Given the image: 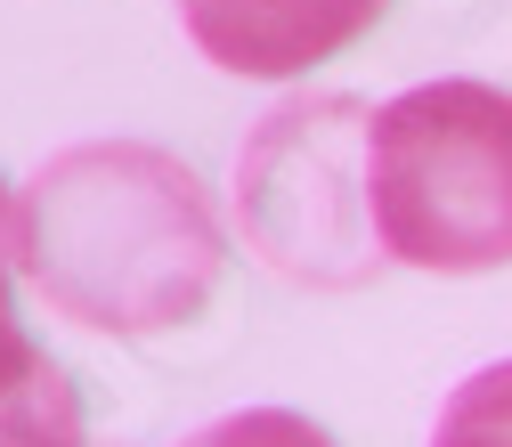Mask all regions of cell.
Segmentation results:
<instances>
[{
    "label": "cell",
    "instance_id": "cell-1",
    "mask_svg": "<svg viewBox=\"0 0 512 447\" xmlns=\"http://www.w3.org/2000/svg\"><path fill=\"white\" fill-rule=\"evenodd\" d=\"M17 277L82 334L155 342L212 309L228 220L187 155L155 139H74L17 187Z\"/></svg>",
    "mask_w": 512,
    "mask_h": 447
},
{
    "label": "cell",
    "instance_id": "cell-2",
    "mask_svg": "<svg viewBox=\"0 0 512 447\" xmlns=\"http://www.w3.org/2000/svg\"><path fill=\"white\" fill-rule=\"evenodd\" d=\"M366 179L391 269L423 277L512 269V90L439 74L382 98Z\"/></svg>",
    "mask_w": 512,
    "mask_h": 447
},
{
    "label": "cell",
    "instance_id": "cell-3",
    "mask_svg": "<svg viewBox=\"0 0 512 447\" xmlns=\"http://www.w3.org/2000/svg\"><path fill=\"white\" fill-rule=\"evenodd\" d=\"M374 106L350 90H293L244 131L228 171V220L269 277L301 293H358L391 269L366 179Z\"/></svg>",
    "mask_w": 512,
    "mask_h": 447
},
{
    "label": "cell",
    "instance_id": "cell-4",
    "mask_svg": "<svg viewBox=\"0 0 512 447\" xmlns=\"http://www.w3.org/2000/svg\"><path fill=\"white\" fill-rule=\"evenodd\" d=\"M391 0H179V25L204 66L236 82H301L309 66H334L358 33L382 25Z\"/></svg>",
    "mask_w": 512,
    "mask_h": 447
},
{
    "label": "cell",
    "instance_id": "cell-5",
    "mask_svg": "<svg viewBox=\"0 0 512 447\" xmlns=\"http://www.w3.org/2000/svg\"><path fill=\"white\" fill-rule=\"evenodd\" d=\"M17 269H0V447H90V415L74 374L57 366L25 309H17Z\"/></svg>",
    "mask_w": 512,
    "mask_h": 447
},
{
    "label": "cell",
    "instance_id": "cell-6",
    "mask_svg": "<svg viewBox=\"0 0 512 447\" xmlns=\"http://www.w3.org/2000/svg\"><path fill=\"white\" fill-rule=\"evenodd\" d=\"M423 447H512V358H488L480 374H464L431 415Z\"/></svg>",
    "mask_w": 512,
    "mask_h": 447
},
{
    "label": "cell",
    "instance_id": "cell-7",
    "mask_svg": "<svg viewBox=\"0 0 512 447\" xmlns=\"http://www.w3.org/2000/svg\"><path fill=\"white\" fill-rule=\"evenodd\" d=\"M187 447H342L326 423H309L301 407H236L220 423H204Z\"/></svg>",
    "mask_w": 512,
    "mask_h": 447
},
{
    "label": "cell",
    "instance_id": "cell-8",
    "mask_svg": "<svg viewBox=\"0 0 512 447\" xmlns=\"http://www.w3.org/2000/svg\"><path fill=\"white\" fill-rule=\"evenodd\" d=\"M0 269H17V187L0 179Z\"/></svg>",
    "mask_w": 512,
    "mask_h": 447
}]
</instances>
